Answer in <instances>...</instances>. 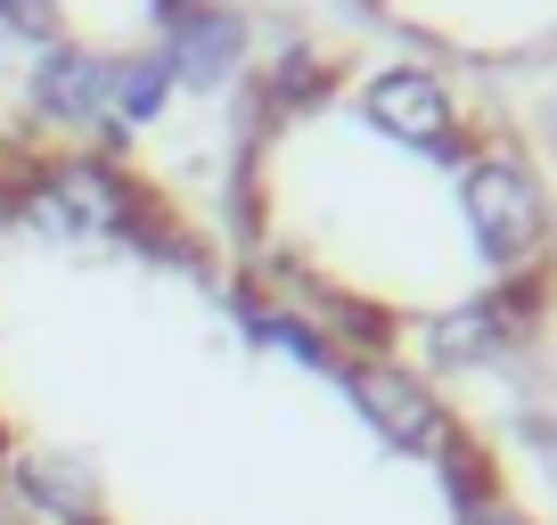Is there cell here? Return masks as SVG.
Instances as JSON below:
<instances>
[{"label":"cell","mask_w":557,"mask_h":525,"mask_svg":"<svg viewBox=\"0 0 557 525\" xmlns=\"http://www.w3.org/2000/svg\"><path fill=\"white\" fill-rule=\"evenodd\" d=\"M459 206H468L475 255H484L492 271H524V262L541 255V239H549V197H541L533 164L508 157V148L468 157V173H459Z\"/></svg>","instance_id":"obj_1"},{"label":"cell","mask_w":557,"mask_h":525,"mask_svg":"<svg viewBox=\"0 0 557 525\" xmlns=\"http://www.w3.org/2000/svg\"><path fill=\"white\" fill-rule=\"evenodd\" d=\"M0 34L50 50V41H66V9H58V0H0Z\"/></svg>","instance_id":"obj_11"},{"label":"cell","mask_w":557,"mask_h":525,"mask_svg":"<svg viewBox=\"0 0 557 525\" xmlns=\"http://www.w3.org/2000/svg\"><path fill=\"white\" fill-rule=\"evenodd\" d=\"M173 66H164L157 50H139V58H115V90H107V123L115 132H132V123H157L164 107H173Z\"/></svg>","instance_id":"obj_9"},{"label":"cell","mask_w":557,"mask_h":525,"mask_svg":"<svg viewBox=\"0 0 557 525\" xmlns=\"http://www.w3.org/2000/svg\"><path fill=\"white\" fill-rule=\"evenodd\" d=\"M320 90H329V74H320V58L312 50H287L271 66V90H262V99L278 107V115H287V107H304V99H320Z\"/></svg>","instance_id":"obj_10"},{"label":"cell","mask_w":557,"mask_h":525,"mask_svg":"<svg viewBox=\"0 0 557 525\" xmlns=\"http://www.w3.org/2000/svg\"><path fill=\"white\" fill-rule=\"evenodd\" d=\"M517 304L508 296H484V304H459V313L426 320V353H435L443 369H475V362H500L508 345H517Z\"/></svg>","instance_id":"obj_8"},{"label":"cell","mask_w":557,"mask_h":525,"mask_svg":"<svg viewBox=\"0 0 557 525\" xmlns=\"http://www.w3.org/2000/svg\"><path fill=\"white\" fill-rule=\"evenodd\" d=\"M181 9H197V0H157V25H164V17H181Z\"/></svg>","instance_id":"obj_13"},{"label":"cell","mask_w":557,"mask_h":525,"mask_svg":"<svg viewBox=\"0 0 557 525\" xmlns=\"http://www.w3.org/2000/svg\"><path fill=\"white\" fill-rule=\"evenodd\" d=\"M246 50H255V25H246L238 9H213V0H197V9H181V17L157 25V58L173 66V83H189V90H222L230 74L246 66Z\"/></svg>","instance_id":"obj_5"},{"label":"cell","mask_w":557,"mask_h":525,"mask_svg":"<svg viewBox=\"0 0 557 525\" xmlns=\"http://www.w3.org/2000/svg\"><path fill=\"white\" fill-rule=\"evenodd\" d=\"M361 115L377 123L385 141L418 148V157L468 164V141H459L451 83H443L435 66H369V74H361Z\"/></svg>","instance_id":"obj_3"},{"label":"cell","mask_w":557,"mask_h":525,"mask_svg":"<svg viewBox=\"0 0 557 525\" xmlns=\"http://www.w3.org/2000/svg\"><path fill=\"white\" fill-rule=\"evenodd\" d=\"M0 485L17 501V525H99V476L66 452H9Z\"/></svg>","instance_id":"obj_7"},{"label":"cell","mask_w":557,"mask_h":525,"mask_svg":"<svg viewBox=\"0 0 557 525\" xmlns=\"http://www.w3.org/2000/svg\"><path fill=\"white\" fill-rule=\"evenodd\" d=\"M451 525H524V517H517V509H500V501H492V509H475V517H451Z\"/></svg>","instance_id":"obj_12"},{"label":"cell","mask_w":557,"mask_h":525,"mask_svg":"<svg viewBox=\"0 0 557 525\" xmlns=\"http://www.w3.org/2000/svg\"><path fill=\"white\" fill-rule=\"evenodd\" d=\"M17 206L34 213V230H50V239H115V230H132L139 197L123 190V173L107 157H58V164H41V173L25 181Z\"/></svg>","instance_id":"obj_2"},{"label":"cell","mask_w":557,"mask_h":525,"mask_svg":"<svg viewBox=\"0 0 557 525\" xmlns=\"http://www.w3.org/2000/svg\"><path fill=\"white\" fill-rule=\"evenodd\" d=\"M107 90H115V58L83 50V41H50V50H34L25 99H34L41 123H58V132H90V123H107Z\"/></svg>","instance_id":"obj_6"},{"label":"cell","mask_w":557,"mask_h":525,"mask_svg":"<svg viewBox=\"0 0 557 525\" xmlns=\"http://www.w3.org/2000/svg\"><path fill=\"white\" fill-rule=\"evenodd\" d=\"M336 386L352 394V411H361L369 427H377V443H394V452H418V460H435L443 443L459 436L451 427V411H443V394L418 369H401V362H345L336 369Z\"/></svg>","instance_id":"obj_4"}]
</instances>
